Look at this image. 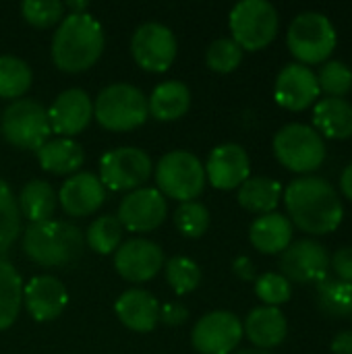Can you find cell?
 I'll return each mask as SVG.
<instances>
[{
    "mask_svg": "<svg viewBox=\"0 0 352 354\" xmlns=\"http://www.w3.org/2000/svg\"><path fill=\"white\" fill-rule=\"evenodd\" d=\"M52 62L62 73H83L91 68L104 52V29L87 12L62 17L52 37Z\"/></svg>",
    "mask_w": 352,
    "mask_h": 354,
    "instance_id": "obj_2",
    "label": "cell"
},
{
    "mask_svg": "<svg viewBox=\"0 0 352 354\" xmlns=\"http://www.w3.org/2000/svg\"><path fill=\"white\" fill-rule=\"evenodd\" d=\"M168 216L166 197L158 189L141 187L131 191L118 207V222L131 232H151Z\"/></svg>",
    "mask_w": 352,
    "mask_h": 354,
    "instance_id": "obj_14",
    "label": "cell"
},
{
    "mask_svg": "<svg viewBox=\"0 0 352 354\" xmlns=\"http://www.w3.org/2000/svg\"><path fill=\"white\" fill-rule=\"evenodd\" d=\"M151 176V158L139 147H116L100 160V183L110 191L141 189Z\"/></svg>",
    "mask_w": 352,
    "mask_h": 354,
    "instance_id": "obj_10",
    "label": "cell"
},
{
    "mask_svg": "<svg viewBox=\"0 0 352 354\" xmlns=\"http://www.w3.org/2000/svg\"><path fill=\"white\" fill-rule=\"evenodd\" d=\"M330 268L338 280L352 284V247H342L330 259Z\"/></svg>",
    "mask_w": 352,
    "mask_h": 354,
    "instance_id": "obj_40",
    "label": "cell"
},
{
    "mask_svg": "<svg viewBox=\"0 0 352 354\" xmlns=\"http://www.w3.org/2000/svg\"><path fill=\"white\" fill-rule=\"evenodd\" d=\"M313 124L322 137L349 139L352 137V104L344 97H324L315 102Z\"/></svg>",
    "mask_w": 352,
    "mask_h": 354,
    "instance_id": "obj_25",
    "label": "cell"
},
{
    "mask_svg": "<svg viewBox=\"0 0 352 354\" xmlns=\"http://www.w3.org/2000/svg\"><path fill=\"white\" fill-rule=\"evenodd\" d=\"M191 106V91L183 81H164L147 97L149 114L160 122H172L187 114Z\"/></svg>",
    "mask_w": 352,
    "mask_h": 354,
    "instance_id": "obj_26",
    "label": "cell"
},
{
    "mask_svg": "<svg viewBox=\"0 0 352 354\" xmlns=\"http://www.w3.org/2000/svg\"><path fill=\"white\" fill-rule=\"evenodd\" d=\"M205 180L220 191L239 189L251 174V160L243 145L222 143L214 147L205 162Z\"/></svg>",
    "mask_w": 352,
    "mask_h": 354,
    "instance_id": "obj_17",
    "label": "cell"
},
{
    "mask_svg": "<svg viewBox=\"0 0 352 354\" xmlns=\"http://www.w3.org/2000/svg\"><path fill=\"white\" fill-rule=\"evenodd\" d=\"M114 311L124 328L139 334L154 332L160 324V303L143 288H129L122 292L114 305Z\"/></svg>",
    "mask_w": 352,
    "mask_h": 354,
    "instance_id": "obj_21",
    "label": "cell"
},
{
    "mask_svg": "<svg viewBox=\"0 0 352 354\" xmlns=\"http://www.w3.org/2000/svg\"><path fill=\"white\" fill-rule=\"evenodd\" d=\"M234 354H272L270 351H259V348H245V351H239Z\"/></svg>",
    "mask_w": 352,
    "mask_h": 354,
    "instance_id": "obj_46",
    "label": "cell"
},
{
    "mask_svg": "<svg viewBox=\"0 0 352 354\" xmlns=\"http://www.w3.org/2000/svg\"><path fill=\"white\" fill-rule=\"evenodd\" d=\"M241 207H245L251 214H272L276 212L280 199H282V185L268 176H249L241 187L237 195Z\"/></svg>",
    "mask_w": 352,
    "mask_h": 354,
    "instance_id": "obj_27",
    "label": "cell"
},
{
    "mask_svg": "<svg viewBox=\"0 0 352 354\" xmlns=\"http://www.w3.org/2000/svg\"><path fill=\"white\" fill-rule=\"evenodd\" d=\"M317 307L330 319L352 317V284L326 278L317 284Z\"/></svg>",
    "mask_w": 352,
    "mask_h": 354,
    "instance_id": "obj_30",
    "label": "cell"
},
{
    "mask_svg": "<svg viewBox=\"0 0 352 354\" xmlns=\"http://www.w3.org/2000/svg\"><path fill=\"white\" fill-rule=\"evenodd\" d=\"M319 93L322 91H319L317 75L305 64L290 62L276 77L274 97L276 104L282 106L284 110L303 112L319 100Z\"/></svg>",
    "mask_w": 352,
    "mask_h": 354,
    "instance_id": "obj_16",
    "label": "cell"
},
{
    "mask_svg": "<svg viewBox=\"0 0 352 354\" xmlns=\"http://www.w3.org/2000/svg\"><path fill=\"white\" fill-rule=\"evenodd\" d=\"M317 83L326 97H344L352 89L351 66L340 60H328L317 73Z\"/></svg>",
    "mask_w": 352,
    "mask_h": 354,
    "instance_id": "obj_37",
    "label": "cell"
},
{
    "mask_svg": "<svg viewBox=\"0 0 352 354\" xmlns=\"http://www.w3.org/2000/svg\"><path fill=\"white\" fill-rule=\"evenodd\" d=\"M164 270H166L168 286L178 297L193 292L201 284V268L191 257H185V255L170 257L168 261H164Z\"/></svg>",
    "mask_w": 352,
    "mask_h": 354,
    "instance_id": "obj_33",
    "label": "cell"
},
{
    "mask_svg": "<svg viewBox=\"0 0 352 354\" xmlns=\"http://www.w3.org/2000/svg\"><path fill=\"white\" fill-rule=\"evenodd\" d=\"M284 205L290 224L313 236L332 234L344 218L342 199L336 189L319 176L295 178L284 189Z\"/></svg>",
    "mask_w": 352,
    "mask_h": 354,
    "instance_id": "obj_1",
    "label": "cell"
},
{
    "mask_svg": "<svg viewBox=\"0 0 352 354\" xmlns=\"http://www.w3.org/2000/svg\"><path fill=\"white\" fill-rule=\"evenodd\" d=\"M243 336V322L234 313L212 311L195 324L191 344L199 354H232Z\"/></svg>",
    "mask_w": 352,
    "mask_h": 354,
    "instance_id": "obj_12",
    "label": "cell"
},
{
    "mask_svg": "<svg viewBox=\"0 0 352 354\" xmlns=\"http://www.w3.org/2000/svg\"><path fill=\"white\" fill-rule=\"evenodd\" d=\"M187 317H189V311H187V307L180 305V303H166V305H160V322L166 324V326L176 328V326L185 324Z\"/></svg>",
    "mask_w": 352,
    "mask_h": 354,
    "instance_id": "obj_41",
    "label": "cell"
},
{
    "mask_svg": "<svg viewBox=\"0 0 352 354\" xmlns=\"http://www.w3.org/2000/svg\"><path fill=\"white\" fill-rule=\"evenodd\" d=\"M243 334L249 338V342L259 348V351H270L276 348L284 342L288 334V322L284 313L278 307H257L253 309L245 324H243Z\"/></svg>",
    "mask_w": 352,
    "mask_h": 354,
    "instance_id": "obj_22",
    "label": "cell"
},
{
    "mask_svg": "<svg viewBox=\"0 0 352 354\" xmlns=\"http://www.w3.org/2000/svg\"><path fill=\"white\" fill-rule=\"evenodd\" d=\"M35 153H37V162L41 170L50 174H58V176L77 174L85 162V151L81 143L75 139H66V137L46 141Z\"/></svg>",
    "mask_w": 352,
    "mask_h": 354,
    "instance_id": "obj_24",
    "label": "cell"
},
{
    "mask_svg": "<svg viewBox=\"0 0 352 354\" xmlns=\"http://www.w3.org/2000/svg\"><path fill=\"white\" fill-rule=\"evenodd\" d=\"M0 133L2 137L27 151H37L46 141H50V120L48 110L29 97H21L10 102L0 116Z\"/></svg>",
    "mask_w": 352,
    "mask_h": 354,
    "instance_id": "obj_7",
    "label": "cell"
},
{
    "mask_svg": "<svg viewBox=\"0 0 352 354\" xmlns=\"http://www.w3.org/2000/svg\"><path fill=\"white\" fill-rule=\"evenodd\" d=\"M93 118L106 131H133L149 118L147 95L131 83H112L98 93Z\"/></svg>",
    "mask_w": 352,
    "mask_h": 354,
    "instance_id": "obj_4",
    "label": "cell"
},
{
    "mask_svg": "<svg viewBox=\"0 0 352 354\" xmlns=\"http://www.w3.org/2000/svg\"><path fill=\"white\" fill-rule=\"evenodd\" d=\"M19 203L6 185V180L0 178V255L6 253L21 232V216H19Z\"/></svg>",
    "mask_w": 352,
    "mask_h": 354,
    "instance_id": "obj_34",
    "label": "cell"
},
{
    "mask_svg": "<svg viewBox=\"0 0 352 354\" xmlns=\"http://www.w3.org/2000/svg\"><path fill=\"white\" fill-rule=\"evenodd\" d=\"M249 241L263 255L284 253L293 243V224L278 212L259 216L249 228Z\"/></svg>",
    "mask_w": 352,
    "mask_h": 354,
    "instance_id": "obj_23",
    "label": "cell"
},
{
    "mask_svg": "<svg viewBox=\"0 0 352 354\" xmlns=\"http://www.w3.org/2000/svg\"><path fill=\"white\" fill-rule=\"evenodd\" d=\"M23 305V280L8 259L0 257V332L8 330Z\"/></svg>",
    "mask_w": 352,
    "mask_h": 354,
    "instance_id": "obj_29",
    "label": "cell"
},
{
    "mask_svg": "<svg viewBox=\"0 0 352 354\" xmlns=\"http://www.w3.org/2000/svg\"><path fill=\"white\" fill-rule=\"evenodd\" d=\"M178 52L176 37L170 27L162 23H143L131 39V54L135 62L147 73H166Z\"/></svg>",
    "mask_w": 352,
    "mask_h": 354,
    "instance_id": "obj_11",
    "label": "cell"
},
{
    "mask_svg": "<svg viewBox=\"0 0 352 354\" xmlns=\"http://www.w3.org/2000/svg\"><path fill=\"white\" fill-rule=\"evenodd\" d=\"M64 8L66 6L60 0H25L21 4V15L29 25L37 29H46L62 21Z\"/></svg>",
    "mask_w": 352,
    "mask_h": 354,
    "instance_id": "obj_38",
    "label": "cell"
},
{
    "mask_svg": "<svg viewBox=\"0 0 352 354\" xmlns=\"http://www.w3.org/2000/svg\"><path fill=\"white\" fill-rule=\"evenodd\" d=\"M232 272L239 280L243 282H255L257 280V274H255V266L249 257L241 255L232 261Z\"/></svg>",
    "mask_w": 352,
    "mask_h": 354,
    "instance_id": "obj_42",
    "label": "cell"
},
{
    "mask_svg": "<svg viewBox=\"0 0 352 354\" xmlns=\"http://www.w3.org/2000/svg\"><path fill=\"white\" fill-rule=\"evenodd\" d=\"M230 33L232 39L249 52L263 50L278 33V10L268 0H243L230 10Z\"/></svg>",
    "mask_w": 352,
    "mask_h": 354,
    "instance_id": "obj_9",
    "label": "cell"
},
{
    "mask_svg": "<svg viewBox=\"0 0 352 354\" xmlns=\"http://www.w3.org/2000/svg\"><path fill=\"white\" fill-rule=\"evenodd\" d=\"M33 73L29 64L19 56H0V97L2 100H21L23 93L31 87Z\"/></svg>",
    "mask_w": 352,
    "mask_h": 354,
    "instance_id": "obj_31",
    "label": "cell"
},
{
    "mask_svg": "<svg viewBox=\"0 0 352 354\" xmlns=\"http://www.w3.org/2000/svg\"><path fill=\"white\" fill-rule=\"evenodd\" d=\"M85 249L81 228L64 220H48L29 224L23 232V251L39 268H66L73 266Z\"/></svg>",
    "mask_w": 352,
    "mask_h": 354,
    "instance_id": "obj_3",
    "label": "cell"
},
{
    "mask_svg": "<svg viewBox=\"0 0 352 354\" xmlns=\"http://www.w3.org/2000/svg\"><path fill=\"white\" fill-rule=\"evenodd\" d=\"M174 226L187 239H199L210 228V212L199 201L180 203L174 212Z\"/></svg>",
    "mask_w": 352,
    "mask_h": 354,
    "instance_id": "obj_36",
    "label": "cell"
},
{
    "mask_svg": "<svg viewBox=\"0 0 352 354\" xmlns=\"http://www.w3.org/2000/svg\"><path fill=\"white\" fill-rule=\"evenodd\" d=\"M338 35L332 21L315 10L301 12L293 19L286 44L290 54L299 60V64H324L332 56L336 48Z\"/></svg>",
    "mask_w": 352,
    "mask_h": 354,
    "instance_id": "obj_5",
    "label": "cell"
},
{
    "mask_svg": "<svg viewBox=\"0 0 352 354\" xmlns=\"http://www.w3.org/2000/svg\"><path fill=\"white\" fill-rule=\"evenodd\" d=\"M255 295L266 303V307H280L290 301L293 284L282 274L268 272L255 280Z\"/></svg>",
    "mask_w": 352,
    "mask_h": 354,
    "instance_id": "obj_39",
    "label": "cell"
},
{
    "mask_svg": "<svg viewBox=\"0 0 352 354\" xmlns=\"http://www.w3.org/2000/svg\"><path fill=\"white\" fill-rule=\"evenodd\" d=\"M17 203H19L21 216H25L31 224H39V222L52 220L56 203H58V195L50 183L35 178V180L25 183V187L19 193Z\"/></svg>",
    "mask_w": 352,
    "mask_h": 354,
    "instance_id": "obj_28",
    "label": "cell"
},
{
    "mask_svg": "<svg viewBox=\"0 0 352 354\" xmlns=\"http://www.w3.org/2000/svg\"><path fill=\"white\" fill-rule=\"evenodd\" d=\"M274 153L284 168L309 176L324 164L326 143L313 127L290 122L276 133Z\"/></svg>",
    "mask_w": 352,
    "mask_h": 354,
    "instance_id": "obj_8",
    "label": "cell"
},
{
    "mask_svg": "<svg viewBox=\"0 0 352 354\" xmlns=\"http://www.w3.org/2000/svg\"><path fill=\"white\" fill-rule=\"evenodd\" d=\"M164 268V251L147 239H131L114 253V270L127 282L143 284Z\"/></svg>",
    "mask_w": 352,
    "mask_h": 354,
    "instance_id": "obj_15",
    "label": "cell"
},
{
    "mask_svg": "<svg viewBox=\"0 0 352 354\" xmlns=\"http://www.w3.org/2000/svg\"><path fill=\"white\" fill-rule=\"evenodd\" d=\"M340 189H342V195L352 201V162L344 168L342 176H340Z\"/></svg>",
    "mask_w": 352,
    "mask_h": 354,
    "instance_id": "obj_44",
    "label": "cell"
},
{
    "mask_svg": "<svg viewBox=\"0 0 352 354\" xmlns=\"http://www.w3.org/2000/svg\"><path fill=\"white\" fill-rule=\"evenodd\" d=\"M120 241H122V226L116 216L95 218L85 232L87 247L98 255L116 253V249L120 247Z\"/></svg>",
    "mask_w": 352,
    "mask_h": 354,
    "instance_id": "obj_32",
    "label": "cell"
},
{
    "mask_svg": "<svg viewBox=\"0 0 352 354\" xmlns=\"http://www.w3.org/2000/svg\"><path fill=\"white\" fill-rule=\"evenodd\" d=\"M91 118H93V102L87 95V91L79 87L64 89L48 108V120L52 133L66 139H73L75 135L85 131Z\"/></svg>",
    "mask_w": 352,
    "mask_h": 354,
    "instance_id": "obj_18",
    "label": "cell"
},
{
    "mask_svg": "<svg viewBox=\"0 0 352 354\" xmlns=\"http://www.w3.org/2000/svg\"><path fill=\"white\" fill-rule=\"evenodd\" d=\"M332 354H352V330H342L332 340Z\"/></svg>",
    "mask_w": 352,
    "mask_h": 354,
    "instance_id": "obj_43",
    "label": "cell"
},
{
    "mask_svg": "<svg viewBox=\"0 0 352 354\" xmlns=\"http://www.w3.org/2000/svg\"><path fill=\"white\" fill-rule=\"evenodd\" d=\"M23 305L35 322H54L68 305V290L54 276H33L23 286Z\"/></svg>",
    "mask_w": 352,
    "mask_h": 354,
    "instance_id": "obj_19",
    "label": "cell"
},
{
    "mask_svg": "<svg viewBox=\"0 0 352 354\" xmlns=\"http://www.w3.org/2000/svg\"><path fill=\"white\" fill-rule=\"evenodd\" d=\"M64 6H68V12H85L87 2H68V4H64Z\"/></svg>",
    "mask_w": 352,
    "mask_h": 354,
    "instance_id": "obj_45",
    "label": "cell"
},
{
    "mask_svg": "<svg viewBox=\"0 0 352 354\" xmlns=\"http://www.w3.org/2000/svg\"><path fill=\"white\" fill-rule=\"evenodd\" d=\"M282 276L293 284H319L328 278L330 255L326 247L313 239L290 243L280 257Z\"/></svg>",
    "mask_w": 352,
    "mask_h": 354,
    "instance_id": "obj_13",
    "label": "cell"
},
{
    "mask_svg": "<svg viewBox=\"0 0 352 354\" xmlns=\"http://www.w3.org/2000/svg\"><path fill=\"white\" fill-rule=\"evenodd\" d=\"M158 191L180 203L195 201L205 189V168L201 160L185 149L168 151L156 164Z\"/></svg>",
    "mask_w": 352,
    "mask_h": 354,
    "instance_id": "obj_6",
    "label": "cell"
},
{
    "mask_svg": "<svg viewBox=\"0 0 352 354\" xmlns=\"http://www.w3.org/2000/svg\"><path fill=\"white\" fill-rule=\"evenodd\" d=\"M243 62V48L232 39V37H218L216 41L210 44L205 52V64L210 71L226 75L239 68Z\"/></svg>",
    "mask_w": 352,
    "mask_h": 354,
    "instance_id": "obj_35",
    "label": "cell"
},
{
    "mask_svg": "<svg viewBox=\"0 0 352 354\" xmlns=\"http://www.w3.org/2000/svg\"><path fill=\"white\" fill-rule=\"evenodd\" d=\"M58 201L68 216L85 218L89 214H95L104 205L106 189L95 174L77 172L62 183L58 191Z\"/></svg>",
    "mask_w": 352,
    "mask_h": 354,
    "instance_id": "obj_20",
    "label": "cell"
}]
</instances>
